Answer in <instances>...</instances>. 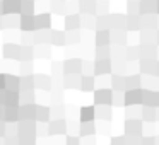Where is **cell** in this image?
Here are the masks:
<instances>
[{
    "label": "cell",
    "instance_id": "cell-1",
    "mask_svg": "<svg viewBox=\"0 0 159 145\" xmlns=\"http://www.w3.org/2000/svg\"><path fill=\"white\" fill-rule=\"evenodd\" d=\"M93 120V108H84L82 109V121Z\"/></svg>",
    "mask_w": 159,
    "mask_h": 145
},
{
    "label": "cell",
    "instance_id": "cell-2",
    "mask_svg": "<svg viewBox=\"0 0 159 145\" xmlns=\"http://www.w3.org/2000/svg\"><path fill=\"white\" fill-rule=\"evenodd\" d=\"M2 87H4V77L0 75V89H2Z\"/></svg>",
    "mask_w": 159,
    "mask_h": 145
}]
</instances>
